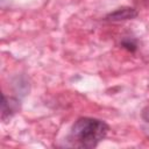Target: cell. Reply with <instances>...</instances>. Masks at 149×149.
Returning <instances> with one entry per match:
<instances>
[{"mask_svg":"<svg viewBox=\"0 0 149 149\" xmlns=\"http://www.w3.org/2000/svg\"><path fill=\"white\" fill-rule=\"evenodd\" d=\"M122 47L126 48L129 51H135L136 50V44L130 40H123L122 41Z\"/></svg>","mask_w":149,"mask_h":149,"instance_id":"obj_3","label":"cell"},{"mask_svg":"<svg viewBox=\"0 0 149 149\" xmlns=\"http://www.w3.org/2000/svg\"><path fill=\"white\" fill-rule=\"evenodd\" d=\"M108 132L106 122L94 118L78 119L70 132V142L78 148H94L105 139Z\"/></svg>","mask_w":149,"mask_h":149,"instance_id":"obj_1","label":"cell"},{"mask_svg":"<svg viewBox=\"0 0 149 149\" xmlns=\"http://www.w3.org/2000/svg\"><path fill=\"white\" fill-rule=\"evenodd\" d=\"M136 16H137V12L135 8L121 7L109 13L108 15H106V20L107 21H125V20H132Z\"/></svg>","mask_w":149,"mask_h":149,"instance_id":"obj_2","label":"cell"}]
</instances>
